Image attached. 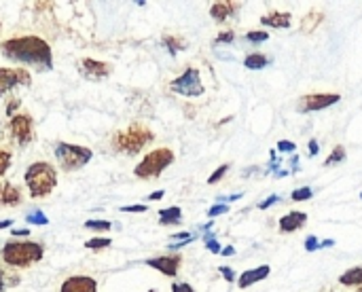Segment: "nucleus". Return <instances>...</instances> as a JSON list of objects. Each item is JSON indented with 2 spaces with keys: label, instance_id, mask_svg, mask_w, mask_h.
<instances>
[{
  "label": "nucleus",
  "instance_id": "a878e982",
  "mask_svg": "<svg viewBox=\"0 0 362 292\" xmlns=\"http://www.w3.org/2000/svg\"><path fill=\"white\" fill-rule=\"evenodd\" d=\"M11 159H13V155H11V151H6V148H0V178L8 172V168H11Z\"/></svg>",
  "mask_w": 362,
  "mask_h": 292
},
{
  "label": "nucleus",
  "instance_id": "72a5a7b5",
  "mask_svg": "<svg viewBox=\"0 0 362 292\" xmlns=\"http://www.w3.org/2000/svg\"><path fill=\"white\" fill-rule=\"evenodd\" d=\"M267 38H269V34L263 32V30L261 32H248L246 34V40H250V42H265Z\"/></svg>",
  "mask_w": 362,
  "mask_h": 292
},
{
  "label": "nucleus",
  "instance_id": "393cba45",
  "mask_svg": "<svg viewBox=\"0 0 362 292\" xmlns=\"http://www.w3.org/2000/svg\"><path fill=\"white\" fill-rule=\"evenodd\" d=\"M110 227H112V223H108V221H87L85 223L87 231H110Z\"/></svg>",
  "mask_w": 362,
  "mask_h": 292
},
{
  "label": "nucleus",
  "instance_id": "cd10ccee",
  "mask_svg": "<svg viewBox=\"0 0 362 292\" xmlns=\"http://www.w3.org/2000/svg\"><path fill=\"white\" fill-rule=\"evenodd\" d=\"M204 242H206V248H208L212 255H221V244L216 242L214 233H210V231H208V233L204 235Z\"/></svg>",
  "mask_w": 362,
  "mask_h": 292
},
{
  "label": "nucleus",
  "instance_id": "ddd939ff",
  "mask_svg": "<svg viewBox=\"0 0 362 292\" xmlns=\"http://www.w3.org/2000/svg\"><path fill=\"white\" fill-rule=\"evenodd\" d=\"M59 292H98V282L91 276H70L62 282Z\"/></svg>",
  "mask_w": 362,
  "mask_h": 292
},
{
  "label": "nucleus",
  "instance_id": "1a4fd4ad",
  "mask_svg": "<svg viewBox=\"0 0 362 292\" xmlns=\"http://www.w3.org/2000/svg\"><path fill=\"white\" fill-rule=\"evenodd\" d=\"M17 85L30 87L32 74L25 68H0V95L8 93Z\"/></svg>",
  "mask_w": 362,
  "mask_h": 292
},
{
  "label": "nucleus",
  "instance_id": "79ce46f5",
  "mask_svg": "<svg viewBox=\"0 0 362 292\" xmlns=\"http://www.w3.org/2000/svg\"><path fill=\"white\" fill-rule=\"evenodd\" d=\"M310 148H308V153H310V157H316L318 153H320V146H318V142L316 140H310V144H308Z\"/></svg>",
  "mask_w": 362,
  "mask_h": 292
},
{
  "label": "nucleus",
  "instance_id": "aec40b11",
  "mask_svg": "<svg viewBox=\"0 0 362 292\" xmlns=\"http://www.w3.org/2000/svg\"><path fill=\"white\" fill-rule=\"evenodd\" d=\"M244 66L248 70H263L269 66V57H265L263 53H250L246 59H244Z\"/></svg>",
  "mask_w": 362,
  "mask_h": 292
},
{
  "label": "nucleus",
  "instance_id": "09e8293b",
  "mask_svg": "<svg viewBox=\"0 0 362 292\" xmlns=\"http://www.w3.org/2000/svg\"><path fill=\"white\" fill-rule=\"evenodd\" d=\"M8 227H13V221L8 218V221H0V229H8Z\"/></svg>",
  "mask_w": 362,
  "mask_h": 292
},
{
  "label": "nucleus",
  "instance_id": "9b49d317",
  "mask_svg": "<svg viewBox=\"0 0 362 292\" xmlns=\"http://www.w3.org/2000/svg\"><path fill=\"white\" fill-rule=\"evenodd\" d=\"M341 100L339 93H312V95H305L299 104L301 112H316V110H325L333 104H337Z\"/></svg>",
  "mask_w": 362,
  "mask_h": 292
},
{
  "label": "nucleus",
  "instance_id": "20e7f679",
  "mask_svg": "<svg viewBox=\"0 0 362 292\" xmlns=\"http://www.w3.org/2000/svg\"><path fill=\"white\" fill-rule=\"evenodd\" d=\"M155 140V132L142 123H132L129 127L117 132L110 140V146L117 151V153H123V155H138L146 144H151Z\"/></svg>",
  "mask_w": 362,
  "mask_h": 292
},
{
  "label": "nucleus",
  "instance_id": "ea45409f",
  "mask_svg": "<svg viewBox=\"0 0 362 292\" xmlns=\"http://www.w3.org/2000/svg\"><path fill=\"white\" fill-rule=\"evenodd\" d=\"M278 202H280V197H278V195H269L265 202H261V204H259V208H261V210H267V208H272V206H274V204H278Z\"/></svg>",
  "mask_w": 362,
  "mask_h": 292
},
{
  "label": "nucleus",
  "instance_id": "b1692460",
  "mask_svg": "<svg viewBox=\"0 0 362 292\" xmlns=\"http://www.w3.org/2000/svg\"><path fill=\"white\" fill-rule=\"evenodd\" d=\"M344 159H346V148H344V146H335L333 153L329 155V159H327L325 165H335V163H341Z\"/></svg>",
  "mask_w": 362,
  "mask_h": 292
},
{
  "label": "nucleus",
  "instance_id": "37998d69",
  "mask_svg": "<svg viewBox=\"0 0 362 292\" xmlns=\"http://www.w3.org/2000/svg\"><path fill=\"white\" fill-rule=\"evenodd\" d=\"M163 195H165L163 191H155V193L148 195V202H159V199H163Z\"/></svg>",
  "mask_w": 362,
  "mask_h": 292
},
{
  "label": "nucleus",
  "instance_id": "e433bc0d",
  "mask_svg": "<svg viewBox=\"0 0 362 292\" xmlns=\"http://www.w3.org/2000/svg\"><path fill=\"white\" fill-rule=\"evenodd\" d=\"M297 146H295V142H291V140H280L278 142V151L280 153H293Z\"/></svg>",
  "mask_w": 362,
  "mask_h": 292
},
{
  "label": "nucleus",
  "instance_id": "4468645a",
  "mask_svg": "<svg viewBox=\"0 0 362 292\" xmlns=\"http://www.w3.org/2000/svg\"><path fill=\"white\" fill-rule=\"evenodd\" d=\"M23 202L21 197V189L13 182L0 180V206L2 208H15Z\"/></svg>",
  "mask_w": 362,
  "mask_h": 292
},
{
  "label": "nucleus",
  "instance_id": "473e14b6",
  "mask_svg": "<svg viewBox=\"0 0 362 292\" xmlns=\"http://www.w3.org/2000/svg\"><path fill=\"white\" fill-rule=\"evenodd\" d=\"M227 212H229V206H227V204H216V206H212V208L208 210V216H210V218H216V216L227 214Z\"/></svg>",
  "mask_w": 362,
  "mask_h": 292
},
{
  "label": "nucleus",
  "instance_id": "a18cd8bd",
  "mask_svg": "<svg viewBox=\"0 0 362 292\" xmlns=\"http://www.w3.org/2000/svg\"><path fill=\"white\" fill-rule=\"evenodd\" d=\"M11 233H13L15 238H25L30 231H28V229H15V231H11Z\"/></svg>",
  "mask_w": 362,
  "mask_h": 292
},
{
  "label": "nucleus",
  "instance_id": "f3484780",
  "mask_svg": "<svg viewBox=\"0 0 362 292\" xmlns=\"http://www.w3.org/2000/svg\"><path fill=\"white\" fill-rule=\"evenodd\" d=\"M308 223V214L305 212H288L280 218V231L282 233H293L297 229H301Z\"/></svg>",
  "mask_w": 362,
  "mask_h": 292
},
{
  "label": "nucleus",
  "instance_id": "6e6552de",
  "mask_svg": "<svg viewBox=\"0 0 362 292\" xmlns=\"http://www.w3.org/2000/svg\"><path fill=\"white\" fill-rule=\"evenodd\" d=\"M170 89L180 93V95H185V98H199L206 91V87H204V83L199 78V70L197 68H187L178 78H174L170 83Z\"/></svg>",
  "mask_w": 362,
  "mask_h": 292
},
{
  "label": "nucleus",
  "instance_id": "7ed1b4c3",
  "mask_svg": "<svg viewBox=\"0 0 362 292\" xmlns=\"http://www.w3.org/2000/svg\"><path fill=\"white\" fill-rule=\"evenodd\" d=\"M23 182L30 197L42 199L51 195L53 189L57 187V170L49 161H36L28 165V170L23 172Z\"/></svg>",
  "mask_w": 362,
  "mask_h": 292
},
{
  "label": "nucleus",
  "instance_id": "603ef678",
  "mask_svg": "<svg viewBox=\"0 0 362 292\" xmlns=\"http://www.w3.org/2000/svg\"><path fill=\"white\" fill-rule=\"evenodd\" d=\"M361 197H362V193H361Z\"/></svg>",
  "mask_w": 362,
  "mask_h": 292
},
{
  "label": "nucleus",
  "instance_id": "2eb2a0df",
  "mask_svg": "<svg viewBox=\"0 0 362 292\" xmlns=\"http://www.w3.org/2000/svg\"><path fill=\"white\" fill-rule=\"evenodd\" d=\"M261 23L267 28H278V30H286L293 23V15L288 11H272L267 15L261 17Z\"/></svg>",
  "mask_w": 362,
  "mask_h": 292
},
{
  "label": "nucleus",
  "instance_id": "7c9ffc66",
  "mask_svg": "<svg viewBox=\"0 0 362 292\" xmlns=\"http://www.w3.org/2000/svg\"><path fill=\"white\" fill-rule=\"evenodd\" d=\"M295 202H308L310 197H312V189L310 187H303V189H297V191H293V195H291Z\"/></svg>",
  "mask_w": 362,
  "mask_h": 292
},
{
  "label": "nucleus",
  "instance_id": "0eeeda50",
  "mask_svg": "<svg viewBox=\"0 0 362 292\" xmlns=\"http://www.w3.org/2000/svg\"><path fill=\"white\" fill-rule=\"evenodd\" d=\"M6 134H8V138H11L15 144H19L21 148L28 146V144L36 138L32 115H28V112H17V115L8 121Z\"/></svg>",
  "mask_w": 362,
  "mask_h": 292
},
{
  "label": "nucleus",
  "instance_id": "c85d7f7f",
  "mask_svg": "<svg viewBox=\"0 0 362 292\" xmlns=\"http://www.w3.org/2000/svg\"><path fill=\"white\" fill-rule=\"evenodd\" d=\"M320 19H322V15H320V13H316V15H314V13H308L301 25H303V30H305V32H310L312 28H316V23H318Z\"/></svg>",
  "mask_w": 362,
  "mask_h": 292
},
{
  "label": "nucleus",
  "instance_id": "2f4dec72",
  "mask_svg": "<svg viewBox=\"0 0 362 292\" xmlns=\"http://www.w3.org/2000/svg\"><path fill=\"white\" fill-rule=\"evenodd\" d=\"M233 38H235V32H233V30H223V32L216 36V42H218V45H229V42H233Z\"/></svg>",
  "mask_w": 362,
  "mask_h": 292
},
{
  "label": "nucleus",
  "instance_id": "5701e85b",
  "mask_svg": "<svg viewBox=\"0 0 362 292\" xmlns=\"http://www.w3.org/2000/svg\"><path fill=\"white\" fill-rule=\"evenodd\" d=\"M110 244H112V240H110V238H93V240H87V242H85V248H89V250L98 252V250L108 248Z\"/></svg>",
  "mask_w": 362,
  "mask_h": 292
},
{
  "label": "nucleus",
  "instance_id": "412c9836",
  "mask_svg": "<svg viewBox=\"0 0 362 292\" xmlns=\"http://www.w3.org/2000/svg\"><path fill=\"white\" fill-rule=\"evenodd\" d=\"M339 282H341L344 286H362V267H352V269H348V271L339 278Z\"/></svg>",
  "mask_w": 362,
  "mask_h": 292
},
{
  "label": "nucleus",
  "instance_id": "39448f33",
  "mask_svg": "<svg viewBox=\"0 0 362 292\" xmlns=\"http://www.w3.org/2000/svg\"><path fill=\"white\" fill-rule=\"evenodd\" d=\"M174 151L168 146L155 148L151 153H146L142 157V161L134 168V176L140 180H148V178H159L172 163H174Z\"/></svg>",
  "mask_w": 362,
  "mask_h": 292
},
{
  "label": "nucleus",
  "instance_id": "4be33fe9",
  "mask_svg": "<svg viewBox=\"0 0 362 292\" xmlns=\"http://www.w3.org/2000/svg\"><path fill=\"white\" fill-rule=\"evenodd\" d=\"M163 45L168 47V51H170V55H176L178 51H185L187 49V42L182 40V38H178V36H163Z\"/></svg>",
  "mask_w": 362,
  "mask_h": 292
},
{
  "label": "nucleus",
  "instance_id": "a211bd4d",
  "mask_svg": "<svg viewBox=\"0 0 362 292\" xmlns=\"http://www.w3.org/2000/svg\"><path fill=\"white\" fill-rule=\"evenodd\" d=\"M238 6H240V4H235V2H214V4L210 6V15H212V19H214L216 23H225V21L235 13Z\"/></svg>",
  "mask_w": 362,
  "mask_h": 292
},
{
  "label": "nucleus",
  "instance_id": "4c0bfd02",
  "mask_svg": "<svg viewBox=\"0 0 362 292\" xmlns=\"http://www.w3.org/2000/svg\"><path fill=\"white\" fill-rule=\"evenodd\" d=\"M218 271H221V276H223L227 282H235V271H233L231 267H225V265H221V267H218Z\"/></svg>",
  "mask_w": 362,
  "mask_h": 292
},
{
  "label": "nucleus",
  "instance_id": "423d86ee",
  "mask_svg": "<svg viewBox=\"0 0 362 292\" xmlns=\"http://www.w3.org/2000/svg\"><path fill=\"white\" fill-rule=\"evenodd\" d=\"M93 157V151L89 146L70 144V142H57L55 144V159L64 172H78L83 170Z\"/></svg>",
  "mask_w": 362,
  "mask_h": 292
},
{
  "label": "nucleus",
  "instance_id": "de8ad7c7",
  "mask_svg": "<svg viewBox=\"0 0 362 292\" xmlns=\"http://www.w3.org/2000/svg\"><path fill=\"white\" fill-rule=\"evenodd\" d=\"M6 278H4V271H2V267H0V292L6 291V282H4Z\"/></svg>",
  "mask_w": 362,
  "mask_h": 292
},
{
  "label": "nucleus",
  "instance_id": "dca6fc26",
  "mask_svg": "<svg viewBox=\"0 0 362 292\" xmlns=\"http://www.w3.org/2000/svg\"><path fill=\"white\" fill-rule=\"evenodd\" d=\"M269 274H272V267H269V265H261V267H257V269H248V271H244V274L240 276L238 286H240V288H248V286H252V284H257V282H263Z\"/></svg>",
  "mask_w": 362,
  "mask_h": 292
},
{
  "label": "nucleus",
  "instance_id": "c9c22d12",
  "mask_svg": "<svg viewBox=\"0 0 362 292\" xmlns=\"http://www.w3.org/2000/svg\"><path fill=\"white\" fill-rule=\"evenodd\" d=\"M19 106H21V102H19L17 98H13V100H11V102L6 104V115H8V117L13 119V117L17 115V110H19Z\"/></svg>",
  "mask_w": 362,
  "mask_h": 292
},
{
  "label": "nucleus",
  "instance_id": "bb28decb",
  "mask_svg": "<svg viewBox=\"0 0 362 292\" xmlns=\"http://www.w3.org/2000/svg\"><path fill=\"white\" fill-rule=\"evenodd\" d=\"M25 221H28L30 225H34V227H45V225H49V218H47L42 212H32V214L25 216Z\"/></svg>",
  "mask_w": 362,
  "mask_h": 292
},
{
  "label": "nucleus",
  "instance_id": "a19ab883",
  "mask_svg": "<svg viewBox=\"0 0 362 292\" xmlns=\"http://www.w3.org/2000/svg\"><path fill=\"white\" fill-rule=\"evenodd\" d=\"M146 210H148V208H146L144 204H136V206H123V208H121V212H140V214H142V212H146Z\"/></svg>",
  "mask_w": 362,
  "mask_h": 292
},
{
  "label": "nucleus",
  "instance_id": "3c124183",
  "mask_svg": "<svg viewBox=\"0 0 362 292\" xmlns=\"http://www.w3.org/2000/svg\"><path fill=\"white\" fill-rule=\"evenodd\" d=\"M358 292H362V288H358Z\"/></svg>",
  "mask_w": 362,
  "mask_h": 292
},
{
  "label": "nucleus",
  "instance_id": "c03bdc74",
  "mask_svg": "<svg viewBox=\"0 0 362 292\" xmlns=\"http://www.w3.org/2000/svg\"><path fill=\"white\" fill-rule=\"evenodd\" d=\"M221 255H223V257H233V255H235V248H233V246H227V248L221 250Z\"/></svg>",
  "mask_w": 362,
  "mask_h": 292
},
{
  "label": "nucleus",
  "instance_id": "6ab92c4d",
  "mask_svg": "<svg viewBox=\"0 0 362 292\" xmlns=\"http://www.w3.org/2000/svg\"><path fill=\"white\" fill-rule=\"evenodd\" d=\"M180 223H182V210L178 206L159 210V225L161 227H176Z\"/></svg>",
  "mask_w": 362,
  "mask_h": 292
},
{
  "label": "nucleus",
  "instance_id": "f704fd0d",
  "mask_svg": "<svg viewBox=\"0 0 362 292\" xmlns=\"http://www.w3.org/2000/svg\"><path fill=\"white\" fill-rule=\"evenodd\" d=\"M305 250H308V252H316V250H320V240H318L316 235H310V238L305 240Z\"/></svg>",
  "mask_w": 362,
  "mask_h": 292
},
{
  "label": "nucleus",
  "instance_id": "58836bf2",
  "mask_svg": "<svg viewBox=\"0 0 362 292\" xmlns=\"http://www.w3.org/2000/svg\"><path fill=\"white\" fill-rule=\"evenodd\" d=\"M172 292H195V291H193V286H191V284H187V282H174V284H172Z\"/></svg>",
  "mask_w": 362,
  "mask_h": 292
},
{
  "label": "nucleus",
  "instance_id": "f8f14e48",
  "mask_svg": "<svg viewBox=\"0 0 362 292\" xmlns=\"http://www.w3.org/2000/svg\"><path fill=\"white\" fill-rule=\"evenodd\" d=\"M180 263H182V257L180 255H163V257H155V259H148L146 261L148 267L157 269L159 274H163L168 278H176L178 276Z\"/></svg>",
  "mask_w": 362,
  "mask_h": 292
},
{
  "label": "nucleus",
  "instance_id": "f257e3e1",
  "mask_svg": "<svg viewBox=\"0 0 362 292\" xmlns=\"http://www.w3.org/2000/svg\"><path fill=\"white\" fill-rule=\"evenodd\" d=\"M2 55L6 59L19 62L23 66H34L38 72H47L53 68V51L51 45L40 36H15L2 42Z\"/></svg>",
  "mask_w": 362,
  "mask_h": 292
},
{
  "label": "nucleus",
  "instance_id": "f03ea898",
  "mask_svg": "<svg viewBox=\"0 0 362 292\" xmlns=\"http://www.w3.org/2000/svg\"><path fill=\"white\" fill-rule=\"evenodd\" d=\"M45 257V248L38 242H19V240H11L2 246L0 250V259L4 265L13 267V269H28L34 263H40Z\"/></svg>",
  "mask_w": 362,
  "mask_h": 292
},
{
  "label": "nucleus",
  "instance_id": "c756f323",
  "mask_svg": "<svg viewBox=\"0 0 362 292\" xmlns=\"http://www.w3.org/2000/svg\"><path fill=\"white\" fill-rule=\"evenodd\" d=\"M227 172H229V163H223L221 168H216V170L210 174V178H208V185H216V182H218V180H221V178H223Z\"/></svg>",
  "mask_w": 362,
  "mask_h": 292
},
{
  "label": "nucleus",
  "instance_id": "9d476101",
  "mask_svg": "<svg viewBox=\"0 0 362 292\" xmlns=\"http://www.w3.org/2000/svg\"><path fill=\"white\" fill-rule=\"evenodd\" d=\"M78 72L87 81H102L112 74V66L108 62H100L93 57H83L78 62Z\"/></svg>",
  "mask_w": 362,
  "mask_h": 292
},
{
  "label": "nucleus",
  "instance_id": "864d4df0",
  "mask_svg": "<svg viewBox=\"0 0 362 292\" xmlns=\"http://www.w3.org/2000/svg\"><path fill=\"white\" fill-rule=\"evenodd\" d=\"M0 28H2V25H0Z\"/></svg>",
  "mask_w": 362,
  "mask_h": 292
},
{
  "label": "nucleus",
  "instance_id": "49530a36",
  "mask_svg": "<svg viewBox=\"0 0 362 292\" xmlns=\"http://www.w3.org/2000/svg\"><path fill=\"white\" fill-rule=\"evenodd\" d=\"M333 246H335V240H322L320 242V250L322 248H333Z\"/></svg>",
  "mask_w": 362,
  "mask_h": 292
},
{
  "label": "nucleus",
  "instance_id": "8fccbe9b",
  "mask_svg": "<svg viewBox=\"0 0 362 292\" xmlns=\"http://www.w3.org/2000/svg\"><path fill=\"white\" fill-rule=\"evenodd\" d=\"M146 292H157V291H155V288H151V291H146Z\"/></svg>",
  "mask_w": 362,
  "mask_h": 292
}]
</instances>
